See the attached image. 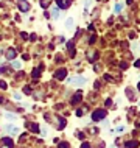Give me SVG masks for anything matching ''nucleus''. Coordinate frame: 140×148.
Returning <instances> with one entry per match:
<instances>
[{"label":"nucleus","mask_w":140,"mask_h":148,"mask_svg":"<svg viewBox=\"0 0 140 148\" xmlns=\"http://www.w3.org/2000/svg\"><path fill=\"white\" fill-rule=\"evenodd\" d=\"M72 25H73V19H67V22H66V27H67V28H72Z\"/></svg>","instance_id":"obj_17"},{"label":"nucleus","mask_w":140,"mask_h":148,"mask_svg":"<svg viewBox=\"0 0 140 148\" xmlns=\"http://www.w3.org/2000/svg\"><path fill=\"white\" fill-rule=\"evenodd\" d=\"M122 131H125V126H118L117 128V133H122Z\"/></svg>","instance_id":"obj_23"},{"label":"nucleus","mask_w":140,"mask_h":148,"mask_svg":"<svg viewBox=\"0 0 140 148\" xmlns=\"http://www.w3.org/2000/svg\"><path fill=\"white\" fill-rule=\"evenodd\" d=\"M28 126H30V130L33 131V133H39V130H41L38 123H30V125H28Z\"/></svg>","instance_id":"obj_9"},{"label":"nucleus","mask_w":140,"mask_h":148,"mask_svg":"<svg viewBox=\"0 0 140 148\" xmlns=\"http://www.w3.org/2000/svg\"><path fill=\"white\" fill-rule=\"evenodd\" d=\"M0 87H3V89H5V87H6V84H5L3 81H0Z\"/></svg>","instance_id":"obj_25"},{"label":"nucleus","mask_w":140,"mask_h":148,"mask_svg":"<svg viewBox=\"0 0 140 148\" xmlns=\"http://www.w3.org/2000/svg\"><path fill=\"white\" fill-rule=\"evenodd\" d=\"M56 3H58L59 8H62V10H67V8L70 6L72 0H56Z\"/></svg>","instance_id":"obj_5"},{"label":"nucleus","mask_w":140,"mask_h":148,"mask_svg":"<svg viewBox=\"0 0 140 148\" xmlns=\"http://www.w3.org/2000/svg\"><path fill=\"white\" fill-rule=\"evenodd\" d=\"M79 100H81V94L75 95V97H73V103H76V101H79Z\"/></svg>","instance_id":"obj_20"},{"label":"nucleus","mask_w":140,"mask_h":148,"mask_svg":"<svg viewBox=\"0 0 140 148\" xmlns=\"http://www.w3.org/2000/svg\"><path fill=\"white\" fill-rule=\"evenodd\" d=\"M17 6L20 8V11H28V10H30V5H28L25 0H20V2L17 3Z\"/></svg>","instance_id":"obj_7"},{"label":"nucleus","mask_w":140,"mask_h":148,"mask_svg":"<svg viewBox=\"0 0 140 148\" xmlns=\"http://www.w3.org/2000/svg\"><path fill=\"white\" fill-rule=\"evenodd\" d=\"M87 58H89V61H95L98 58V53L97 51H90V55H87Z\"/></svg>","instance_id":"obj_12"},{"label":"nucleus","mask_w":140,"mask_h":148,"mask_svg":"<svg viewBox=\"0 0 140 148\" xmlns=\"http://www.w3.org/2000/svg\"><path fill=\"white\" fill-rule=\"evenodd\" d=\"M64 126H66V120L62 117H58V130H62Z\"/></svg>","instance_id":"obj_10"},{"label":"nucleus","mask_w":140,"mask_h":148,"mask_svg":"<svg viewBox=\"0 0 140 148\" xmlns=\"http://www.w3.org/2000/svg\"><path fill=\"white\" fill-rule=\"evenodd\" d=\"M14 147V142L8 137H3L2 139V143H0V148H13Z\"/></svg>","instance_id":"obj_4"},{"label":"nucleus","mask_w":140,"mask_h":148,"mask_svg":"<svg viewBox=\"0 0 140 148\" xmlns=\"http://www.w3.org/2000/svg\"><path fill=\"white\" fill-rule=\"evenodd\" d=\"M16 55H17V53H16V50H13V49H11V50H8V53H6V58H8V59H14V58H16Z\"/></svg>","instance_id":"obj_11"},{"label":"nucleus","mask_w":140,"mask_h":148,"mask_svg":"<svg viewBox=\"0 0 140 148\" xmlns=\"http://www.w3.org/2000/svg\"><path fill=\"white\" fill-rule=\"evenodd\" d=\"M66 75H67L66 69H59L58 72H55V78H58V79H64V78H66Z\"/></svg>","instance_id":"obj_6"},{"label":"nucleus","mask_w":140,"mask_h":148,"mask_svg":"<svg viewBox=\"0 0 140 148\" xmlns=\"http://www.w3.org/2000/svg\"><path fill=\"white\" fill-rule=\"evenodd\" d=\"M11 67H13V69H20L22 64L19 62V61H13V62H11Z\"/></svg>","instance_id":"obj_13"},{"label":"nucleus","mask_w":140,"mask_h":148,"mask_svg":"<svg viewBox=\"0 0 140 148\" xmlns=\"http://www.w3.org/2000/svg\"><path fill=\"white\" fill-rule=\"evenodd\" d=\"M38 75H39V70H38V69H34V72H33V78H34V79H38Z\"/></svg>","instance_id":"obj_21"},{"label":"nucleus","mask_w":140,"mask_h":148,"mask_svg":"<svg viewBox=\"0 0 140 148\" xmlns=\"http://www.w3.org/2000/svg\"><path fill=\"white\" fill-rule=\"evenodd\" d=\"M106 117V109H97L92 115V119H94V122H98V120H103Z\"/></svg>","instance_id":"obj_2"},{"label":"nucleus","mask_w":140,"mask_h":148,"mask_svg":"<svg viewBox=\"0 0 140 148\" xmlns=\"http://www.w3.org/2000/svg\"><path fill=\"white\" fill-rule=\"evenodd\" d=\"M125 147H126V148H135V147H139V140H131V142H126V143H125Z\"/></svg>","instance_id":"obj_8"},{"label":"nucleus","mask_w":140,"mask_h":148,"mask_svg":"<svg viewBox=\"0 0 140 148\" xmlns=\"http://www.w3.org/2000/svg\"><path fill=\"white\" fill-rule=\"evenodd\" d=\"M5 131H6L8 134H11V136H16V134L20 133V130H19L16 125H6V126H5Z\"/></svg>","instance_id":"obj_3"},{"label":"nucleus","mask_w":140,"mask_h":148,"mask_svg":"<svg viewBox=\"0 0 140 148\" xmlns=\"http://www.w3.org/2000/svg\"><path fill=\"white\" fill-rule=\"evenodd\" d=\"M67 81H69L70 84H73V86H78V87H81V86L86 84V78L81 77V75H76V77H72V78L67 79Z\"/></svg>","instance_id":"obj_1"},{"label":"nucleus","mask_w":140,"mask_h":148,"mask_svg":"<svg viewBox=\"0 0 140 148\" xmlns=\"http://www.w3.org/2000/svg\"><path fill=\"white\" fill-rule=\"evenodd\" d=\"M123 10V3H118L117 6H115V13H118V11H122Z\"/></svg>","instance_id":"obj_18"},{"label":"nucleus","mask_w":140,"mask_h":148,"mask_svg":"<svg viewBox=\"0 0 140 148\" xmlns=\"http://www.w3.org/2000/svg\"><path fill=\"white\" fill-rule=\"evenodd\" d=\"M51 14H53V19H59V11H58V8H53V10H51Z\"/></svg>","instance_id":"obj_14"},{"label":"nucleus","mask_w":140,"mask_h":148,"mask_svg":"<svg viewBox=\"0 0 140 148\" xmlns=\"http://www.w3.org/2000/svg\"><path fill=\"white\" fill-rule=\"evenodd\" d=\"M137 89H139V90H140V83H139V84H137Z\"/></svg>","instance_id":"obj_26"},{"label":"nucleus","mask_w":140,"mask_h":148,"mask_svg":"<svg viewBox=\"0 0 140 148\" xmlns=\"http://www.w3.org/2000/svg\"><path fill=\"white\" fill-rule=\"evenodd\" d=\"M126 94H128V97H129V100H134V92H132V89H129V87H128V89H126Z\"/></svg>","instance_id":"obj_16"},{"label":"nucleus","mask_w":140,"mask_h":148,"mask_svg":"<svg viewBox=\"0 0 140 148\" xmlns=\"http://www.w3.org/2000/svg\"><path fill=\"white\" fill-rule=\"evenodd\" d=\"M5 117H6L8 120H16V119H17V115H14V114H11V112H6Z\"/></svg>","instance_id":"obj_15"},{"label":"nucleus","mask_w":140,"mask_h":148,"mask_svg":"<svg viewBox=\"0 0 140 148\" xmlns=\"http://www.w3.org/2000/svg\"><path fill=\"white\" fill-rule=\"evenodd\" d=\"M81 148H90V145H89V143H83Z\"/></svg>","instance_id":"obj_24"},{"label":"nucleus","mask_w":140,"mask_h":148,"mask_svg":"<svg viewBox=\"0 0 140 148\" xmlns=\"http://www.w3.org/2000/svg\"><path fill=\"white\" fill-rule=\"evenodd\" d=\"M59 148H70L69 143H59Z\"/></svg>","instance_id":"obj_22"},{"label":"nucleus","mask_w":140,"mask_h":148,"mask_svg":"<svg viewBox=\"0 0 140 148\" xmlns=\"http://www.w3.org/2000/svg\"><path fill=\"white\" fill-rule=\"evenodd\" d=\"M23 92H25V94H31V87L30 86H25V87H23Z\"/></svg>","instance_id":"obj_19"}]
</instances>
